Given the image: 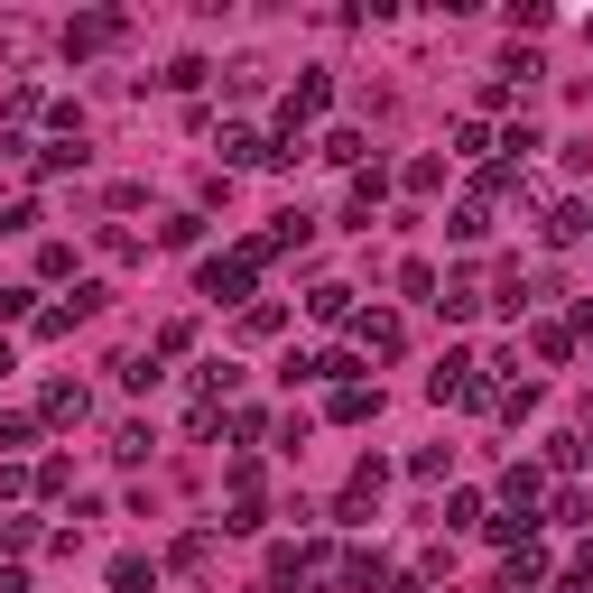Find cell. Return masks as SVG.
<instances>
[{
	"mask_svg": "<svg viewBox=\"0 0 593 593\" xmlns=\"http://www.w3.org/2000/svg\"><path fill=\"white\" fill-rule=\"evenodd\" d=\"M251 269H260V242H251V251H232V260H204L195 288L214 297V306H242V297H251Z\"/></svg>",
	"mask_w": 593,
	"mask_h": 593,
	"instance_id": "6da1fadb",
	"label": "cell"
},
{
	"mask_svg": "<svg viewBox=\"0 0 593 593\" xmlns=\"http://www.w3.org/2000/svg\"><path fill=\"white\" fill-rule=\"evenodd\" d=\"M427 390H436V399H454V408L492 399V390H482V362H473V352H446V362H436V380H427Z\"/></svg>",
	"mask_w": 593,
	"mask_h": 593,
	"instance_id": "7a4b0ae2",
	"label": "cell"
},
{
	"mask_svg": "<svg viewBox=\"0 0 593 593\" xmlns=\"http://www.w3.org/2000/svg\"><path fill=\"white\" fill-rule=\"evenodd\" d=\"M84 380H57V390H47V418H57V427H84Z\"/></svg>",
	"mask_w": 593,
	"mask_h": 593,
	"instance_id": "3957f363",
	"label": "cell"
},
{
	"mask_svg": "<svg viewBox=\"0 0 593 593\" xmlns=\"http://www.w3.org/2000/svg\"><path fill=\"white\" fill-rule=\"evenodd\" d=\"M260 84H269V65H260V57H232V65H223V93H232V102H251Z\"/></svg>",
	"mask_w": 593,
	"mask_h": 593,
	"instance_id": "277c9868",
	"label": "cell"
},
{
	"mask_svg": "<svg viewBox=\"0 0 593 593\" xmlns=\"http://www.w3.org/2000/svg\"><path fill=\"white\" fill-rule=\"evenodd\" d=\"M334 418H344V427H362V418H380V390H362V380H352V390H334Z\"/></svg>",
	"mask_w": 593,
	"mask_h": 593,
	"instance_id": "5b68a950",
	"label": "cell"
},
{
	"mask_svg": "<svg viewBox=\"0 0 593 593\" xmlns=\"http://www.w3.org/2000/svg\"><path fill=\"white\" fill-rule=\"evenodd\" d=\"M306 306H316V325H344V316H352V288H344V278H325Z\"/></svg>",
	"mask_w": 593,
	"mask_h": 593,
	"instance_id": "8992f818",
	"label": "cell"
},
{
	"mask_svg": "<svg viewBox=\"0 0 593 593\" xmlns=\"http://www.w3.org/2000/svg\"><path fill=\"white\" fill-rule=\"evenodd\" d=\"M399 344H408L399 316H362V352H399Z\"/></svg>",
	"mask_w": 593,
	"mask_h": 593,
	"instance_id": "52a82bcc",
	"label": "cell"
},
{
	"mask_svg": "<svg viewBox=\"0 0 593 593\" xmlns=\"http://www.w3.org/2000/svg\"><path fill=\"white\" fill-rule=\"evenodd\" d=\"M93 47H112V19H74L65 29V57H93Z\"/></svg>",
	"mask_w": 593,
	"mask_h": 593,
	"instance_id": "ba28073f",
	"label": "cell"
},
{
	"mask_svg": "<svg viewBox=\"0 0 593 593\" xmlns=\"http://www.w3.org/2000/svg\"><path fill=\"white\" fill-rule=\"evenodd\" d=\"M325 159H334V167H362V159H371V140H362V131H334V140H325Z\"/></svg>",
	"mask_w": 593,
	"mask_h": 593,
	"instance_id": "9c48e42d",
	"label": "cell"
},
{
	"mask_svg": "<svg viewBox=\"0 0 593 593\" xmlns=\"http://www.w3.org/2000/svg\"><path fill=\"white\" fill-rule=\"evenodd\" d=\"M501 492H510V510H529V501H538V463H510V482H501Z\"/></svg>",
	"mask_w": 593,
	"mask_h": 593,
	"instance_id": "30bf717a",
	"label": "cell"
},
{
	"mask_svg": "<svg viewBox=\"0 0 593 593\" xmlns=\"http://www.w3.org/2000/svg\"><path fill=\"white\" fill-rule=\"evenodd\" d=\"M436 306H446V316L463 325V316H473V306H482V288H473V278H454V288H446V297H436Z\"/></svg>",
	"mask_w": 593,
	"mask_h": 593,
	"instance_id": "8fae6325",
	"label": "cell"
},
{
	"mask_svg": "<svg viewBox=\"0 0 593 593\" xmlns=\"http://www.w3.org/2000/svg\"><path fill=\"white\" fill-rule=\"evenodd\" d=\"M29 436H38L29 418H0V454H19V446H29Z\"/></svg>",
	"mask_w": 593,
	"mask_h": 593,
	"instance_id": "7c38bea8",
	"label": "cell"
},
{
	"mask_svg": "<svg viewBox=\"0 0 593 593\" xmlns=\"http://www.w3.org/2000/svg\"><path fill=\"white\" fill-rule=\"evenodd\" d=\"M0 593H29V575H19V565H0Z\"/></svg>",
	"mask_w": 593,
	"mask_h": 593,
	"instance_id": "4fadbf2b",
	"label": "cell"
}]
</instances>
